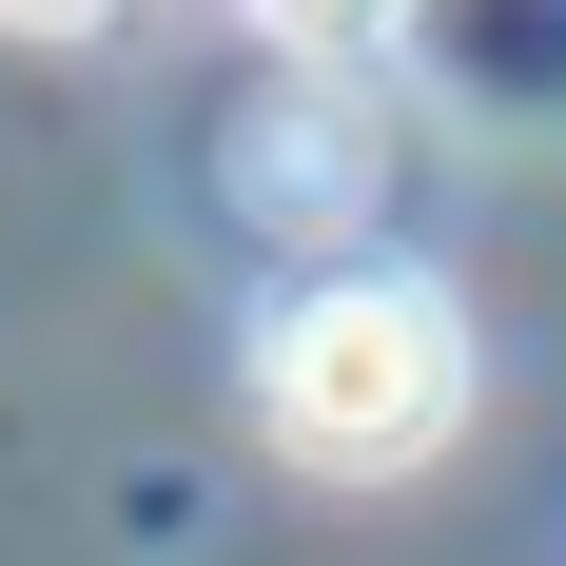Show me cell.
<instances>
[{
    "instance_id": "obj_1",
    "label": "cell",
    "mask_w": 566,
    "mask_h": 566,
    "mask_svg": "<svg viewBox=\"0 0 566 566\" xmlns=\"http://www.w3.org/2000/svg\"><path fill=\"white\" fill-rule=\"evenodd\" d=\"M254 430L333 489H391L469 430V333L430 274H313L293 313H254Z\"/></svg>"
}]
</instances>
